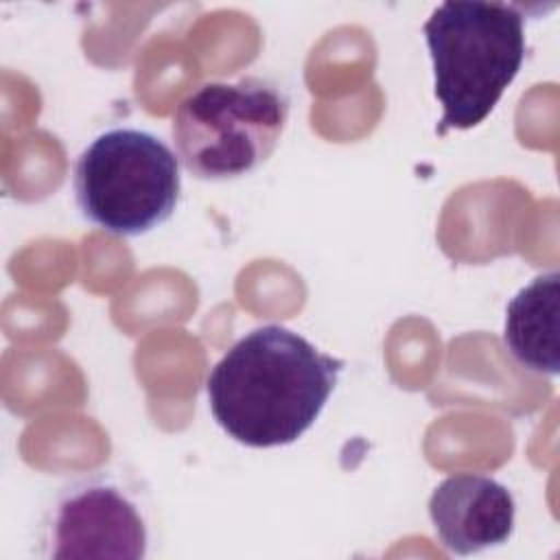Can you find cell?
I'll use <instances>...</instances> for the list:
<instances>
[{"mask_svg": "<svg viewBox=\"0 0 560 560\" xmlns=\"http://www.w3.org/2000/svg\"><path fill=\"white\" fill-rule=\"evenodd\" d=\"M72 190L83 219L96 228L142 236L166 223L179 203V158L147 129L114 127L79 153Z\"/></svg>", "mask_w": 560, "mask_h": 560, "instance_id": "cell-4", "label": "cell"}, {"mask_svg": "<svg viewBox=\"0 0 560 560\" xmlns=\"http://www.w3.org/2000/svg\"><path fill=\"white\" fill-rule=\"evenodd\" d=\"M433 61V90L444 114L438 133L483 122L525 59L518 4L446 0L422 26Z\"/></svg>", "mask_w": 560, "mask_h": 560, "instance_id": "cell-2", "label": "cell"}, {"mask_svg": "<svg viewBox=\"0 0 560 560\" xmlns=\"http://www.w3.org/2000/svg\"><path fill=\"white\" fill-rule=\"evenodd\" d=\"M560 273L547 271L523 287L505 308L503 343L529 372H560Z\"/></svg>", "mask_w": 560, "mask_h": 560, "instance_id": "cell-7", "label": "cell"}, {"mask_svg": "<svg viewBox=\"0 0 560 560\" xmlns=\"http://www.w3.org/2000/svg\"><path fill=\"white\" fill-rule=\"evenodd\" d=\"M343 361L280 324L245 332L206 378L214 422L252 448L302 438L337 387Z\"/></svg>", "mask_w": 560, "mask_h": 560, "instance_id": "cell-1", "label": "cell"}, {"mask_svg": "<svg viewBox=\"0 0 560 560\" xmlns=\"http://www.w3.org/2000/svg\"><path fill=\"white\" fill-rule=\"evenodd\" d=\"M46 558L142 560L149 553V512L138 486L114 470L88 472L63 486L42 523Z\"/></svg>", "mask_w": 560, "mask_h": 560, "instance_id": "cell-5", "label": "cell"}, {"mask_svg": "<svg viewBox=\"0 0 560 560\" xmlns=\"http://www.w3.org/2000/svg\"><path fill=\"white\" fill-rule=\"evenodd\" d=\"M429 516L446 551L472 556L508 542L516 501L508 486L488 475L457 472L431 492Z\"/></svg>", "mask_w": 560, "mask_h": 560, "instance_id": "cell-6", "label": "cell"}, {"mask_svg": "<svg viewBox=\"0 0 560 560\" xmlns=\"http://www.w3.org/2000/svg\"><path fill=\"white\" fill-rule=\"evenodd\" d=\"M291 112L273 79L247 74L195 88L175 109L171 136L184 168L203 182H230L258 171L276 151Z\"/></svg>", "mask_w": 560, "mask_h": 560, "instance_id": "cell-3", "label": "cell"}]
</instances>
